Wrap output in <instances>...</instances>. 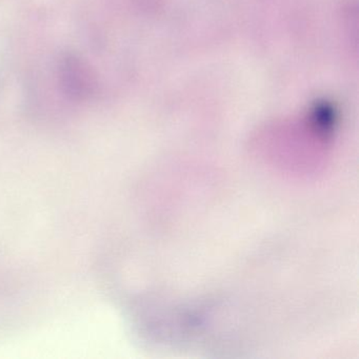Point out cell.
Segmentation results:
<instances>
[{
	"label": "cell",
	"instance_id": "6da1fadb",
	"mask_svg": "<svg viewBox=\"0 0 359 359\" xmlns=\"http://www.w3.org/2000/svg\"><path fill=\"white\" fill-rule=\"evenodd\" d=\"M58 77L65 95L75 102L89 100L97 89V79L93 69L76 54L62 56L58 67Z\"/></svg>",
	"mask_w": 359,
	"mask_h": 359
}]
</instances>
